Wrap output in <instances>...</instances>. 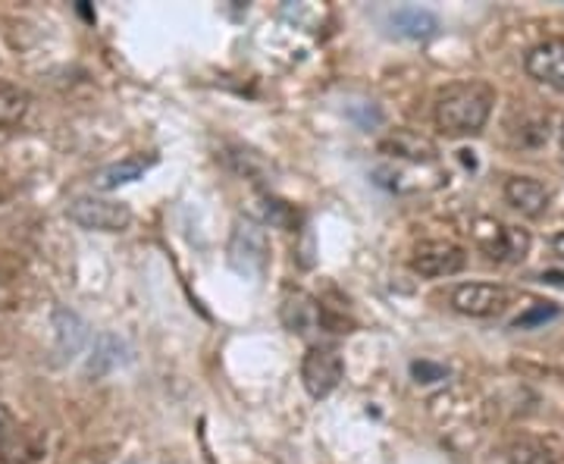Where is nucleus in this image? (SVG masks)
<instances>
[{
  "label": "nucleus",
  "mask_w": 564,
  "mask_h": 464,
  "mask_svg": "<svg viewBox=\"0 0 564 464\" xmlns=\"http://www.w3.org/2000/svg\"><path fill=\"white\" fill-rule=\"evenodd\" d=\"M69 220L79 223L82 229L95 233H126L132 226V211L129 204L110 202V198H95V195H79L66 207Z\"/></svg>",
  "instance_id": "f03ea898"
},
{
  "label": "nucleus",
  "mask_w": 564,
  "mask_h": 464,
  "mask_svg": "<svg viewBox=\"0 0 564 464\" xmlns=\"http://www.w3.org/2000/svg\"><path fill=\"white\" fill-rule=\"evenodd\" d=\"M267 258H270V245H267L261 223L236 220L232 239H229V263L245 277H258L267 267Z\"/></svg>",
  "instance_id": "39448f33"
},
{
  "label": "nucleus",
  "mask_w": 564,
  "mask_h": 464,
  "mask_svg": "<svg viewBox=\"0 0 564 464\" xmlns=\"http://www.w3.org/2000/svg\"><path fill=\"white\" fill-rule=\"evenodd\" d=\"M345 364L343 355L329 345H311L302 358V384L311 399H326L343 384Z\"/></svg>",
  "instance_id": "7ed1b4c3"
},
{
  "label": "nucleus",
  "mask_w": 564,
  "mask_h": 464,
  "mask_svg": "<svg viewBox=\"0 0 564 464\" xmlns=\"http://www.w3.org/2000/svg\"><path fill=\"white\" fill-rule=\"evenodd\" d=\"M527 76L540 85H549L564 95V39L540 41L536 47H530L524 57Z\"/></svg>",
  "instance_id": "6e6552de"
},
{
  "label": "nucleus",
  "mask_w": 564,
  "mask_h": 464,
  "mask_svg": "<svg viewBox=\"0 0 564 464\" xmlns=\"http://www.w3.org/2000/svg\"><path fill=\"white\" fill-rule=\"evenodd\" d=\"M282 323H285L292 333L307 336V333H314L317 326H323L321 304L314 302V299H307V295L285 299V304H282Z\"/></svg>",
  "instance_id": "f8f14e48"
},
{
  "label": "nucleus",
  "mask_w": 564,
  "mask_h": 464,
  "mask_svg": "<svg viewBox=\"0 0 564 464\" xmlns=\"http://www.w3.org/2000/svg\"><path fill=\"white\" fill-rule=\"evenodd\" d=\"M467 255H464L462 245L443 242V239H430L421 242L411 255V270L421 273L423 280H445V277H455L462 273Z\"/></svg>",
  "instance_id": "423d86ee"
},
{
  "label": "nucleus",
  "mask_w": 564,
  "mask_h": 464,
  "mask_svg": "<svg viewBox=\"0 0 564 464\" xmlns=\"http://www.w3.org/2000/svg\"><path fill=\"white\" fill-rule=\"evenodd\" d=\"M562 144H564V126H562Z\"/></svg>",
  "instance_id": "4be33fe9"
},
{
  "label": "nucleus",
  "mask_w": 564,
  "mask_h": 464,
  "mask_svg": "<svg viewBox=\"0 0 564 464\" xmlns=\"http://www.w3.org/2000/svg\"><path fill=\"white\" fill-rule=\"evenodd\" d=\"M552 251H555V255L564 261V233H558V236L552 239Z\"/></svg>",
  "instance_id": "aec40b11"
},
{
  "label": "nucleus",
  "mask_w": 564,
  "mask_h": 464,
  "mask_svg": "<svg viewBox=\"0 0 564 464\" xmlns=\"http://www.w3.org/2000/svg\"><path fill=\"white\" fill-rule=\"evenodd\" d=\"M505 458L508 464H555L558 455L555 449L545 443V440H536V436H521L514 443L505 449Z\"/></svg>",
  "instance_id": "ddd939ff"
},
{
  "label": "nucleus",
  "mask_w": 564,
  "mask_h": 464,
  "mask_svg": "<svg viewBox=\"0 0 564 464\" xmlns=\"http://www.w3.org/2000/svg\"><path fill=\"white\" fill-rule=\"evenodd\" d=\"M474 239L489 261H524L530 251V233L518 226H505L499 220H477Z\"/></svg>",
  "instance_id": "20e7f679"
},
{
  "label": "nucleus",
  "mask_w": 564,
  "mask_h": 464,
  "mask_svg": "<svg viewBox=\"0 0 564 464\" xmlns=\"http://www.w3.org/2000/svg\"><path fill=\"white\" fill-rule=\"evenodd\" d=\"M154 163H158V154H132V158H126V161L110 163V166H104L101 173L95 176V188L113 192V188H120V185L139 182Z\"/></svg>",
  "instance_id": "9b49d317"
},
{
  "label": "nucleus",
  "mask_w": 564,
  "mask_h": 464,
  "mask_svg": "<svg viewBox=\"0 0 564 464\" xmlns=\"http://www.w3.org/2000/svg\"><path fill=\"white\" fill-rule=\"evenodd\" d=\"M505 202L524 217H543L552 195L543 182L533 180V176H511L505 182Z\"/></svg>",
  "instance_id": "1a4fd4ad"
},
{
  "label": "nucleus",
  "mask_w": 564,
  "mask_h": 464,
  "mask_svg": "<svg viewBox=\"0 0 564 464\" xmlns=\"http://www.w3.org/2000/svg\"><path fill=\"white\" fill-rule=\"evenodd\" d=\"M411 377H414V384L421 386L440 384V380H448V367L433 362H414L411 364Z\"/></svg>",
  "instance_id": "a211bd4d"
},
{
  "label": "nucleus",
  "mask_w": 564,
  "mask_h": 464,
  "mask_svg": "<svg viewBox=\"0 0 564 464\" xmlns=\"http://www.w3.org/2000/svg\"><path fill=\"white\" fill-rule=\"evenodd\" d=\"M545 283H562L564 285V273H545Z\"/></svg>",
  "instance_id": "412c9836"
},
{
  "label": "nucleus",
  "mask_w": 564,
  "mask_h": 464,
  "mask_svg": "<svg viewBox=\"0 0 564 464\" xmlns=\"http://www.w3.org/2000/svg\"><path fill=\"white\" fill-rule=\"evenodd\" d=\"M261 217H263V223H270V226H280V229H292V223H295V211H292V204L282 202V198L263 195V198H261Z\"/></svg>",
  "instance_id": "f3484780"
},
{
  "label": "nucleus",
  "mask_w": 564,
  "mask_h": 464,
  "mask_svg": "<svg viewBox=\"0 0 564 464\" xmlns=\"http://www.w3.org/2000/svg\"><path fill=\"white\" fill-rule=\"evenodd\" d=\"M57 336H61V352H79V345L85 343V323L73 314V311H57Z\"/></svg>",
  "instance_id": "2eb2a0df"
},
{
  "label": "nucleus",
  "mask_w": 564,
  "mask_h": 464,
  "mask_svg": "<svg viewBox=\"0 0 564 464\" xmlns=\"http://www.w3.org/2000/svg\"><path fill=\"white\" fill-rule=\"evenodd\" d=\"M511 302V292L496 283H462L452 289L448 304L464 317H496Z\"/></svg>",
  "instance_id": "0eeeda50"
},
{
  "label": "nucleus",
  "mask_w": 564,
  "mask_h": 464,
  "mask_svg": "<svg viewBox=\"0 0 564 464\" xmlns=\"http://www.w3.org/2000/svg\"><path fill=\"white\" fill-rule=\"evenodd\" d=\"M29 91L20 85L0 82V126H17L29 114Z\"/></svg>",
  "instance_id": "4468645a"
},
{
  "label": "nucleus",
  "mask_w": 564,
  "mask_h": 464,
  "mask_svg": "<svg viewBox=\"0 0 564 464\" xmlns=\"http://www.w3.org/2000/svg\"><path fill=\"white\" fill-rule=\"evenodd\" d=\"M10 436H13V418H10V411L0 404V449L10 443Z\"/></svg>",
  "instance_id": "6ab92c4d"
},
{
  "label": "nucleus",
  "mask_w": 564,
  "mask_h": 464,
  "mask_svg": "<svg viewBox=\"0 0 564 464\" xmlns=\"http://www.w3.org/2000/svg\"><path fill=\"white\" fill-rule=\"evenodd\" d=\"M562 314V307L552 302H533L530 307H527L521 317H514V330H536V326H543V323L555 321Z\"/></svg>",
  "instance_id": "dca6fc26"
},
{
  "label": "nucleus",
  "mask_w": 564,
  "mask_h": 464,
  "mask_svg": "<svg viewBox=\"0 0 564 464\" xmlns=\"http://www.w3.org/2000/svg\"><path fill=\"white\" fill-rule=\"evenodd\" d=\"M496 104V91L484 82H458L448 85L436 98L433 120L448 139H470L484 129Z\"/></svg>",
  "instance_id": "f257e3e1"
},
{
  "label": "nucleus",
  "mask_w": 564,
  "mask_h": 464,
  "mask_svg": "<svg viewBox=\"0 0 564 464\" xmlns=\"http://www.w3.org/2000/svg\"><path fill=\"white\" fill-rule=\"evenodd\" d=\"M389 25H392L402 39L426 41L440 32V17H436L433 10H426V7L404 3V7H395V10L389 13Z\"/></svg>",
  "instance_id": "9d476101"
}]
</instances>
